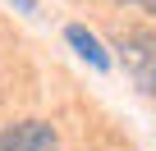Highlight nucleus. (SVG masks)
<instances>
[{"label":"nucleus","instance_id":"obj_1","mask_svg":"<svg viewBox=\"0 0 156 151\" xmlns=\"http://www.w3.org/2000/svg\"><path fill=\"white\" fill-rule=\"evenodd\" d=\"M115 50L129 69V78L156 101V32L151 28H129V32H119Z\"/></svg>","mask_w":156,"mask_h":151},{"label":"nucleus","instance_id":"obj_2","mask_svg":"<svg viewBox=\"0 0 156 151\" xmlns=\"http://www.w3.org/2000/svg\"><path fill=\"white\" fill-rule=\"evenodd\" d=\"M60 137L46 119H19L0 128V151H55Z\"/></svg>","mask_w":156,"mask_h":151},{"label":"nucleus","instance_id":"obj_3","mask_svg":"<svg viewBox=\"0 0 156 151\" xmlns=\"http://www.w3.org/2000/svg\"><path fill=\"white\" fill-rule=\"evenodd\" d=\"M64 37H69V46L83 55L92 69H110V55H106V46L97 41V32H87L83 23H69V28H64Z\"/></svg>","mask_w":156,"mask_h":151},{"label":"nucleus","instance_id":"obj_4","mask_svg":"<svg viewBox=\"0 0 156 151\" xmlns=\"http://www.w3.org/2000/svg\"><path fill=\"white\" fill-rule=\"evenodd\" d=\"M14 5H19L23 14H37V0H14Z\"/></svg>","mask_w":156,"mask_h":151},{"label":"nucleus","instance_id":"obj_5","mask_svg":"<svg viewBox=\"0 0 156 151\" xmlns=\"http://www.w3.org/2000/svg\"><path fill=\"white\" fill-rule=\"evenodd\" d=\"M138 9H142V14H151V19H156V0H138Z\"/></svg>","mask_w":156,"mask_h":151},{"label":"nucleus","instance_id":"obj_6","mask_svg":"<svg viewBox=\"0 0 156 151\" xmlns=\"http://www.w3.org/2000/svg\"><path fill=\"white\" fill-rule=\"evenodd\" d=\"M110 5H138V0H110Z\"/></svg>","mask_w":156,"mask_h":151}]
</instances>
